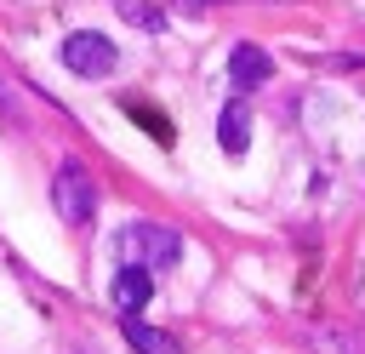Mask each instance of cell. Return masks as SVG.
I'll return each mask as SVG.
<instances>
[{
  "mask_svg": "<svg viewBox=\"0 0 365 354\" xmlns=\"http://www.w3.org/2000/svg\"><path fill=\"white\" fill-rule=\"evenodd\" d=\"M51 200H57V217L68 228H86L97 217V183H91V171L80 160H63L57 177H51Z\"/></svg>",
  "mask_w": 365,
  "mask_h": 354,
  "instance_id": "1",
  "label": "cell"
},
{
  "mask_svg": "<svg viewBox=\"0 0 365 354\" xmlns=\"http://www.w3.org/2000/svg\"><path fill=\"white\" fill-rule=\"evenodd\" d=\"M120 251H125V263H137V268L154 274V268H171L182 257V234L165 228V223H131L120 234Z\"/></svg>",
  "mask_w": 365,
  "mask_h": 354,
  "instance_id": "2",
  "label": "cell"
},
{
  "mask_svg": "<svg viewBox=\"0 0 365 354\" xmlns=\"http://www.w3.org/2000/svg\"><path fill=\"white\" fill-rule=\"evenodd\" d=\"M63 63H68V74H80V80H103V74H114L120 51H114L108 34H97V29H74V34L63 40Z\"/></svg>",
  "mask_w": 365,
  "mask_h": 354,
  "instance_id": "3",
  "label": "cell"
},
{
  "mask_svg": "<svg viewBox=\"0 0 365 354\" xmlns=\"http://www.w3.org/2000/svg\"><path fill=\"white\" fill-rule=\"evenodd\" d=\"M148 297H154V274L137 268V263H125V268L108 280V303H114V314H125V320H137V314L148 308Z\"/></svg>",
  "mask_w": 365,
  "mask_h": 354,
  "instance_id": "4",
  "label": "cell"
},
{
  "mask_svg": "<svg viewBox=\"0 0 365 354\" xmlns=\"http://www.w3.org/2000/svg\"><path fill=\"white\" fill-rule=\"evenodd\" d=\"M268 74H274V57H268L262 46L240 40V46L228 51V80H234L240 91H257V86H268Z\"/></svg>",
  "mask_w": 365,
  "mask_h": 354,
  "instance_id": "5",
  "label": "cell"
},
{
  "mask_svg": "<svg viewBox=\"0 0 365 354\" xmlns=\"http://www.w3.org/2000/svg\"><path fill=\"white\" fill-rule=\"evenodd\" d=\"M217 143H222V154H245V148H251V103H245V97L222 103V120H217Z\"/></svg>",
  "mask_w": 365,
  "mask_h": 354,
  "instance_id": "6",
  "label": "cell"
},
{
  "mask_svg": "<svg viewBox=\"0 0 365 354\" xmlns=\"http://www.w3.org/2000/svg\"><path fill=\"white\" fill-rule=\"evenodd\" d=\"M125 343H131L137 354H182V343H177L171 331H160V325H143V320H125Z\"/></svg>",
  "mask_w": 365,
  "mask_h": 354,
  "instance_id": "7",
  "label": "cell"
},
{
  "mask_svg": "<svg viewBox=\"0 0 365 354\" xmlns=\"http://www.w3.org/2000/svg\"><path fill=\"white\" fill-rule=\"evenodd\" d=\"M319 348L325 354H365V337H354V331H319Z\"/></svg>",
  "mask_w": 365,
  "mask_h": 354,
  "instance_id": "8",
  "label": "cell"
},
{
  "mask_svg": "<svg viewBox=\"0 0 365 354\" xmlns=\"http://www.w3.org/2000/svg\"><path fill=\"white\" fill-rule=\"evenodd\" d=\"M131 17H137V23H143V29H160V23H165V17H160V11H148V6H137V11H131Z\"/></svg>",
  "mask_w": 365,
  "mask_h": 354,
  "instance_id": "9",
  "label": "cell"
},
{
  "mask_svg": "<svg viewBox=\"0 0 365 354\" xmlns=\"http://www.w3.org/2000/svg\"><path fill=\"white\" fill-rule=\"evenodd\" d=\"M177 6H222V0H177Z\"/></svg>",
  "mask_w": 365,
  "mask_h": 354,
  "instance_id": "10",
  "label": "cell"
}]
</instances>
